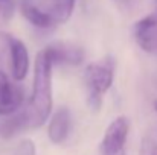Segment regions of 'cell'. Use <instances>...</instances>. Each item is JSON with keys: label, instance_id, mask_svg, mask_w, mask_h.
I'll return each mask as SVG.
<instances>
[{"label": "cell", "instance_id": "13", "mask_svg": "<svg viewBox=\"0 0 157 155\" xmlns=\"http://www.w3.org/2000/svg\"><path fill=\"white\" fill-rule=\"evenodd\" d=\"M139 155H157V142L151 137H145L140 142Z\"/></svg>", "mask_w": 157, "mask_h": 155}, {"label": "cell", "instance_id": "5", "mask_svg": "<svg viewBox=\"0 0 157 155\" xmlns=\"http://www.w3.org/2000/svg\"><path fill=\"white\" fill-rule=\"evenodd\" d=\"M43 50L48 55L52 67L53 65H78L84 59L82 47L72 43L56 41L46 46Z\"/></svg>", "mask_w": 157, "mask_h": 155}, {"label": "cell", "instance_id": "12", "mask_svg": "<svg viewBox=\"0 0 157 155\" xmlns=\"http://www.w3.org/2000/svg\"><path fill=\"white\" fill-rule=\"evenodd\" d=\"M14 12H15L14 0H0V20L2 21L11 20Z\"/></svg>", "mask_w": 157, "mask_h": 155}, {"label": "cell", "instance_id": "8", "mask_svg": "<svg viewBox=\"0 0 157 155\" xmlns=\"http://www.w3.org/2000/svg\"><path fill=\"white\" fill-rule=\"evenodd\" d=\"M72 128V114L66 106H59L52 114L48 126V137L53 145H63Z\"/></svg>", "mask_w": 157, "mask_h": 155}, {"label": "cell", "instance_id": "4", "mask_svg": "<svg viewBox=\"0 0 157 155\" xmlns=\"http://www.w3.org/2000/svg\"><path fill=\"white\" fill-rule=\"evenodd\" d=\"M2 37H3V40L8 46V50H9L12 78H14V81L20 82L28 76L29 65H31L28 47L25 46V43L21 40H18L9 34H2Z\"/></svg>", "mask_w": 157, "mask_h": 155}, {"label": "cell", "instance_id": "11", "mask_svg": "<svg viewBox=\"0 0 157 155\" xmlns=\"http://www.w3.org/2000/svg\"><path fill=\"white\" fill-rule=\"evenodd\" d=\"M75 3H76V0H52L51 2V6L46 12L52 18L55 26L66 23L72 17L73 9H75Z\"/></svg>", "mask_w": 157, "mask_h": 155}, {"label": "cell", "instance_id": "14", "mask_svg": "<svg viewBox=\"0 0 157 155\" xmlns=\"http://www.w3.org/2000/svg\"><path fill=\"white\" fill-rule=\"evenodd\" d=\"M15 155H37V149L32 140H23L15 149Z\"/></svg>", "mask_w": 157, "mask_h": 155}, {"label": "cell", "instance_id": "3", "mask_svg": "<svg viewBox=\"0 0 157 155\" xmlns=\"http://www.w3.org/2000/svg\"><path fill=\"white\" fill-rule=\"evenodd\" d=\"M130 132V120L125 116L116 117L105 129L99 152L101 155H127L125 145Z\"/></svg>", "mask_w": 157, "mask_h": 155}, {"label": "cell", "instance_id": "6", "mask_svg": "<svg viewBox=\"0 0 157 155\" xmlns=\"http://www.w3.org/2000/svg\"><path fill=\"white\" fill-rule=\"evenodd\" d=\"M133 35L142 50L157 55V15L150 14L137 20L133 26Z\"/></svg>", "mask_w": 157, "mask_h": 155}, {"label": "cell", "instance_id": "10", "mask_svg": "<svg viewBox=\"0 0 157 155\" xmlns=\"http://www.w3.org/2000/svg\"><path fill=\"white\" fill-rule=\"evenodd\" d=\"M26 116H25V109L17 111L11 116H6L2 122H0V137L3 138H11L14 135H17L20 131L26 129Z\"/></svg>", "mask_w": 157, "mask_h": 155}, {"label": "cell", "instance_id": "15", "mask_svg": "<svg viewBox=\"0 0 157 155\" xmlns=\"http://www.w3.org/2000/svg\"><path fill=\"white\" fill-rule=\"evenodd\" d=\"M153 105H154V109H156V113H157V99L153 102Z\"/></svg>", "mask_w": 157, "mask_h": 155}, {"label": "cell", "instance_id": "16", "mask_svg": "<svg viewBox=\"0 0 157 155\" xmlns=\"http://www.w3.org/2000/svg\"><path fill=\"white\" fill-rule=\"evenodd\" d=\"M156 3H157V0H156Z\"/></svg>", "mask_w": 157, "mask_h": 155}, {"label": "cell", "instance_id": "9", "mask_svg": "<svg viewBox=\"0 0 157 155\" xmlns=\"http://www.w3.org/2000/svg\"><path fill=\"white\" fill-rule=\"evenodd\" d=\"M21 14L23 17L35 28H40V29H49V28H53L52 18L49 17V14L41 9L40 6L31 3V2H23L21 3Z\"/></svg>", "mask_w": 157, "mask_h": 155}, {"label": "cell", "instance_id": "2", "mask_svg": "<svg viewBox=\"0 0 157 155\" xmlns=\"http://www.w3.org/2000/svg\"><path fill=\"white\" fill-rule=\"evenodd\" d=\"M116 62L111 56H105L101 61L90 62L84 68V82L87 88L89 106L98 111L102 105V96L110 90L114 81Z\"/></svg>", "mask_w": 157, "mask_h": 155}, {"label": "cell", "instance_id": "7", "mask_svg": "<svg viewBox=\"0 0 157 155\" xmlns=\"http://www.w3.org/2000/svg\"><path fill=\"white\" fill-rule=\"evenodd\" d=\"M23 103V90L0 70V116L6 117L17 113Z\"/></svg>", "mask_w": 157, "mask_h": 155}, {"label": "cell", "instance_id": "1", "mask_svg": "<svg viewBox=\"0 0 157 155\" xmlns=\"http://www.w3.org/2000/svg\"><path fill=\"white\" fill-rule=\"evenodd\" d=\"M52 64L44 50H40L34 62V85L28 106L25 108L26 126L37 129L44 125L52 113Z\"/></svg>", "mask_w": 157, "mask_h": 155}]
</instances>
